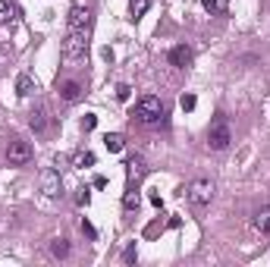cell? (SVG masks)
<instances>
[{"label": "cell", "instance_id": "cell-1", "mask_svg": "<svg viewBox=\"0 0 270 267\" xmlns=\"http://www.w3.org/2000/svg\"><path fill=\"white\" fill-rule=\"evenodd\" d=\"M132 117H135L138 123H145V126H154V123H160V120H163V104H160V98H154V95L138 98V101H135Z\"/></svg>", "mask_w": 270, "mask_h": 267}, {"label": "cell", "instance_id": "cell-6", "mask_svg": "<svg viewBox=\"0 0 270 267\" xmlns=\"http://www.w3.org/2000/svg\"><path fill=\"white\" fill-rule=\"evenodd\" d=\"M66 29L69 32H91V10L88 7H73V10H69Z\"/></svg>", "mask_w": 270, "mask_h": 267}, {"label": "cell", "instance_id": "cell-24", "mask_svg": "<svg viewBox=\"0 0 270 267\" xmlns=\"http://www.w3.org/2000/svg\"><path fill=\"white\" fill-rule=\"evenodd\" d=\"M129 95H132L129 85H116V101H129Z\"/></svg>", "mask_w": 270, "mask_h": 267}, {"label": "cell", "instance_id": "cell-5", "mask_svg": "<svg viewBox=\"0 0 270 267\" xmlns=\"http://www.w3.org/2000/svg\"><path fill=\"white\" fill-rule=\"evenodd\" d=\"M7 160H10L13 167H26L29 160H32V145L22 142V138H13L10 148H7Z\"/></svg>", "mask_w": 270, "mask_h": 267}, {"label": "cell", "instance_id": "cell-17", "mask_svg": "<svg viewBox=\"0 0 270 267\" xmlns=\"http://www.w3.org/2000/svg\"><path fill=\"white\" fill-rule=\"evenodd\" d=\"M95 160H98V157L91 154V151H79V154L73 157V164H76L79 170H88V167H95Z\"/></svg>", "mask_w": 270, "mask_h": 267}, {"label": "cell", "instance_id": "cell-25", "mask_svg": "<svg viewBox=\"0 0 270 267\" xmlns=\"http://www.w3.org/2000/svg\"><path fill=\"white\" fill-rule=\"evenodd\" d=\"M82 233H85L88 239H98V229H95V226H91V223H88V220H82Z\"/></svg>", "mask_w": 270, "mask_h": 267}, {"label": "cell", "instance_id": "cell-21", "mask_svg": "<svg viewBox=\"0 0 270 267\" xmlns=\"http://www.w3.org/2000/svg\"><path fill=\"white\" fill-rule=\"evenodd\" d=\"M135 258H138V248H135V242H129L126 251H123V261L126 264H135Z\"/></svg>", "mask_w": 270, "mask_h": 267}, {"label": "cell", "instance_id": "cell-8", "mask_svg": "<svg viewBox=\"0 0 270 267\" xmlns=\"http://www.w3.org/2000/svg\"><path fill=\"white\" fill-rule=\"evenodd\" d=\"M170 63H173L176 69L192 66V48H185V44H176V48L170 51Z\"/></svg>", "mask_w": 270, "mask_h": 267}, {"label": "cell", "instance_id": "cell-19", "mask_svg": "<svg viewBox=\"0 0 270 267\" xmlns=\"http://www.w3.org/2000/svg\"><path fill=\"white\" fill-rule=\"evenodd\" d=\"M138 204H142L138 192H135V189H129V192L123 195V207H126V211H138Z\"/></svg>", "mask_w": 270, "mask_h": 267}, {"label": "cell", "instance_id": "cell-18", "mask_svg": "<svg viewBox=\"0 0 270 267\" xmlns=\"http://www.w3.org/2000/svg\"><path fill=\"white\" fill-rule=\"evenodd\" d=\"M51 254L54 258H69V242L66 239H54L51 242Z\"/></svg>", "mask_w": 270, "mask_h": 267}, {"label": "cell", "instance_id": "cell-10", "mask_svg": "<svg viewBox=\"0 0 270 267\" xmlns=\"http://www.w3.org/2000/svg\"><path fill=\"white\" fill-rule=\"evenodd\" d=\"M60 98L66 104H76L82 98V82H76V79H66V82L60 85Z\"/></svg>", "mask_w": 270, "mask_h": 267}, {"label": "cell", "instance_id": "cell-2", "mask_svg": "<svg viewBox=\"0 0 270 267\" xmlns=\"http://www.w3.org/2000/svg\"><path fill=\"white\" fill-rule=\"evenodd\" d=\"M88 35L91 32H69L66 29V38H63V60L66 63L85 60V54H88Z\"/></svg>", "mask_w": 270, "mask_h": 267}, {"label": "cell", "instance_id": "cell-22", "mask_svg": "<svg viewBox=\"0 0 270 267\" xmlns=\"http://www.w3.org/2000/svg\"><path fill=\"white\" fill-rule=\"evenodd\" d=\"M195 104H198V98H195V95H182V98H179V107H182L185 113L195 110Z\"/></svg>", "mask_w": 270, "mask_h": 267}, {"label": "cell", "instance_id": "cell-4", "mask_svg": "<svg viewBox=\"0 0 270 267\" xmlns=\"http://www.w3.org/2000/svg\"><path fill=\"white\" fill-rule=\"evenodd\" d=\"M185 195H189V201L195 207H204V204H210V198H214V182L210 179H195L189 189H185Z\"/></svg>", "mask_w": 270, "mask_h": 267}, {"label": "cell", "instance_id": "cell-14", "mask_svg": "<svg viewBox=\"0 0 270 267\" xmlns=\"http://www.w3.org/2000/svg\"><path fill=\"white\" fill-rule=\"evenodd\" d=\"M104 145H107V151H113V154H116V151L126 148V138L120 132H107V135H104Z\"/></svg>", "mask_w": 270, "mask_h": 267}, {"label": "cell", "instance_id": "cell-12", "mask_svg": "<svg viewBox=\"0 0 270 267\" xmlns=\"http://www.w3.org/2000/svg\"><path fill=\"white\" fill-rule=\"evenodd\" d=\"M32 91H35V79H32V76H26V73H22V76L16 79V95H19V98H29Z\"/></svg>", "mask_w": 270, "mask_h": 267}, {"label": "cell", "instance_id": "cell-26", "mask_svg": "<svg viewBox=\"0 0 270 267\" xmlns=\"http://www.w3.org/2000/svg\"><path fill=\"white\" fill-rule=\"evenodd\" d=\"M151 204H154V207H163V198H160L157 192H151Z\"/></svg>", "mask_w": 270, "mask_h": 267}, {"label": "cell", "instance_id": "cell-9", "mask_svg": "<svg viewBox=\"0 0 270 267\" xmlns=\"http://www.w3.org/2000/svg\"><path fill=\"white\" fill-rule=\"evenodd\" d=\"M126 173H129V179H142L145 176V173H148V164H145V157L142 154H132V157H129L126 160Z\"/></svg>", "mask_w": 270, "mask_h": 267}, {"label": "cell", "instance_id": "cell-11", "mask_svg": "<svg viewBox=\"0 0 270 267\" xmlns=\"http://www.w3.org/2000/svg\"><path fill=\"white\" fill-rule=\"evenodd\" d=\"M29 123H32L35 132H44V126H48V107H41V104H38V107L32 110V120Z\"/></svg>", "mask_w": 270, "mask_h": 267}, {"label": "cell", "instance_id": "cell-16", "mask_svg": "<svg viewBox=\"0 0 270 267\" xmlns=\"http://www.w3.org/2000/svg\"><path fill=\"white\" fill-rule=\"evenodd\" d=\"M254 226L261 229V233H270V204H267V207H261V211L254 214Z\"/></svg>", "mask_w": 270, "mask_h": 267}, {"label": "cell", "instance_id": "cell-3", "mask_svg": "<svg viewBox=\"0 0 270 267\" xmlns=\"http://www.w3.org/2000/svg\"><path fill=\"white\" fill-rule=\"evenodd\" d=\"M229 142H232L229 123L223 120V117H217L214 123H210V129H207V145L214 148V151H226V148H229Z\"/></svg>", "mask_w": 270, "mask_h": 267}, {"label": "cell", "instance_id": "cell-13", "mask_svg": "<svg viewBox=\"0 0 270 267\" xmlns=\"http://www.w3.org/2000/svg\"><path fill=\"white\" fill-rule=\"evenodd\" d=\"M201 7L207 10L210 16H223L229 10V0H201Z\"/></svg>", "mask_w": 270, "mask_h": 267}, {"label": "cell", "instance_id": "cell-15", "mask_svg": "<svg viewBox=\"0 0 270 267\" xmlns=\"http://www.w3.org/2000/svg\"><path fill=\"white\" fill-rule=\"evenodd\" d=\"M16 19V7L10 0H0V26H10Z\"/></svg>", "mask_w": 270, "mask_h": 267}, {"label": "cell", "instance_id": "cell-7", "mask_svg": "<svg viewBox=\"0 0 270 267\" xmlns=\"http://www.w3.org/2000/svg\"><path fill=\"white\" fill-rule=\"evenodd\" d=\"M60 189H63L60 173H57V170H44V173H41V192L48 195V198H57V195H60Z\"/></svg>", "mask_w": 270, "mask_h": 267}, {"label": "cell", "instance_id": "cell-23", "mask_svg": "<svg viewBox=\"0 0 270 267\" xmlns=\"http://www.w3.org/2000/svg\"><path fill=\"white\" fill-rule=\"evenodd\" d=\"M95 126H98V117H95V113H85V120H82V132H91Z\"/></svg>", "mask_w": 270, "mask_h": 267}, {"label": "cell", "instance_id": "cell-20", "mask_svg": "<svg viewBox=\"0 0 270 267\" xmlns=\"http://www.w3.org/2000/svg\"><path fill=\"white\" fill-rule=\"evenodd\" d=\"M148 7H151V0H132L129 13H132V19H142V16L148 13Z\"/></svg>", "mask_w": 270, "mask_h": 267}]
</instances>
